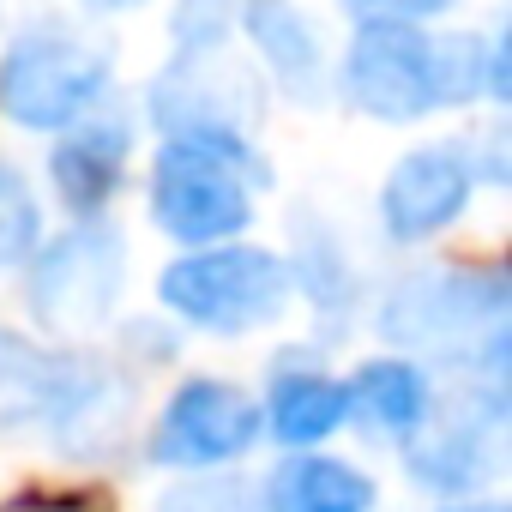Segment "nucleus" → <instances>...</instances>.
<instances>
[{
  "instance_id": "f257e3e1",
  "label": "nucleus",
  "mask_w": 512,
  "mask_h": 512,
  "mask_svg": "<svg viewBox=\"0 0 512 512\" xmlns=\"http://www.w3.org/2000/svg\"><path fill=\"white\" fill-rule=\"evenodd\" d=\"M476 91L506 97L500 43H440L410 19H362L344 55V97L374 121H416L440 103H470Z\"/></svg>"
},
{
  "instance_id": "f03ea898",
  "label": "nucleus",
  "mask_w": 512,
  "mask_h": 512,
  "mask_svg": "<svg viewBox=\"0 0 512 512\" xmlns=\"http://www.w3.org/2000/svg\"><path fill=\"white\" fill-rule=\"evenodd\" d=\"M380 338L404 350L476 356L488 380L506 368V278L488 266L410 272L380 302Z\"/></svg>"
},
{
  "instance_id": "7ed1b4c3",
  "label": "nucleus",
  "mask_w": 512,
  "mask_h": 512,
  "mask_svg": "<svg viewBox=\"0 0 512 512\" xmlns=\"http://www.w3.org/2000/svg\"><path fill=\"white\" fill-rule=\"evenodd\" d=\"M253 181H266V169L241 133H181L151 169V217L193 253L223 247L253 223Z\"/></svg>"
},
{
  "instance_id": "20e7f679",
  "label": "nucleus",
  "mask_w": 512,
  "mask_h": 512,
  "mask_svg": "<svg viewBox=\"0 0 512 512\" xmlns=\"http://www.w3.org/2000/svg\"><path fill=\"white\" fill-rule=\"evenodd\" d=\"M296 272L278 260L272 247H199L163 266L157 278V302L217 338H241L260 332L290 308Z\"/></svg>"
},
{
  "instance_id": "39448f33",
  "label": "nucleus",
  "mask_w": 512,
  "mask_h": 512,
  "mask_svg": "<svg viewBox=\"0 0 512 512\" xmlns=\"http://www.w3.org/2000/svg\"><path fill=\"white\" fill-rule=\"evenodd\" d=\"M109 91V43L73 31V25H31L13 37V49L0 55V115L61 133L79 127Z\"/></svg>"
},
{
  "instance_id": "423d86ee",
  "label": "nucleus",
  "mask_w": 512,
  "mask_h": 512,
  "mask_svg": "<svg viewBox=\"0 0 512 512\" xmlns=\"http://www.w3.org/2000/svg\"><path fill=\"white\" fill-rule=\"evenodd\" d=\"M121 284H127V247H121V235L103 229V223H79L61 241H49V247L31 253L25 302H31L37 326H49L61 338H79V332H97L115 314Z\"/></svg>"
},
{
  "instance_id": "0eeeda50",
  "label": "nucleus",
  "mask_w": 512,
  "mask_h": 512,
  "mask_svg": "<svg viewBox=\"0 0 512 512\" xmlns=\"http://www.w3.org/2000/svg\"><path fill=\"white\" fill-rule=\"evenodd\" d=\"M266 422L235 380H187L169 392L157 434H151V458L169 470H217L235 464L260 446Z\"/></svg>"
},
{
  "instance_id": "6e6552de",
  "label": "nucleus",
  "mask_w": 512,
  "mask_h": 512,
  "mask_svg": "<svg viewBox=\"0 0 512 512\" xmlns=\"http://www.w3.org/2000/svg\"><path fill=\"white\" fill-rule=\"evenodd\" d=\"M500 410H506L500 386H482V398L452 404L446 416H428V428L410 440V476L434 494L470 500V488L494 482L500 470V446H494Z\"/></svg>"
},
{
  "instance_id": "1a4fd4ad",
  "label": "nucleus",
  "mask_w": 512,
  "mask_h": 512,
  "mask_svg": "<svg viewBox=\"0 0 512 512\" xmlns=\"http://www.w3.org/2000/svg\"><path fill=\"white\" fill-rule=\"evenodd\" d=\"M470 187H476V163L464 151L422 145V151L392 163V175L380 187V223L392 241H428L464 217Z\"/></svg>"
},
{
  "instance_id": "9d476101",
  "label": "nucleus",
  "mask_w": 512,
  "mask_h": 512,
  "mask_svg": "<svg viewBox=\"0 0 512 512\" xmlns=\"http://www.w3.org/2000/svg\"><path fill=\"white\" fill-rule=\"evenodd\" d=\"M73 362L79 356H55L19 332H0V440H19L31 428L49 434L73 380Z\"/></svg>"
},
{
  "instance_id": "9b49d317",
  "label": "nucleus",
  "mask_w": 512,
  "mask_h": 512,
  "mask_svg": "<svg viewBox=\"0 0 512 512\" xmlns=\"http://www.w3.org/2000/svg\"><path fill=\"white\" fill-rule=\"evenodd\" d=\"M374 500H380L374 476L332 452H290L260 482L266 512H374Z\"/></svg>"
},
{
  "instance_id": "f8f14e48",
  "label": "nucleus",
  "mask_w": 512,
  "mask_h": 512,
  "mask_svg": "<svg viewBox=\"0 0 512 512\" xmlns=\"http://www.w3.org/2000/svg\"><path fill=\"white\" fill-rule=\"evenodd\" d=\"M350 392V416L368 428V434H386V440H416L434 416V398H428V374L404 356H380V362H362L356 380L344 386Z\"/></svg>"
},
{
  "instance_id": "ddd939ff",
  "label": "nucleus",
  "mask_w": 512,
  "mask_h": 512,
  "mask_svg": "<svg viewBox=\"0 0 512 512\" xmlns=\"http://www.w3.org/2000/svg\"><path fill=\"white\" fill-rule=\"evenodd\" d=\"M260 422L272 428L278 446L320 452V440H332L350 422V392H344V380H332L320 368H290V374L272 380V398H266Z\"/></svg>"
},
{
  "instance_id": "4468645a",
  "label": "nucleus",
  "mask_w": 512,
  "mask_h": 512,
  "mask_svg": "<svg viewBox=\"0 0 512 512\" xmlns=\"http://www.w3.org/2000/svg\"><path fill=\"white\" fill-rule=\"evenodd\" d=\"M127 151H133V133L121 115H85L73 127V139H61L55 151V187L73 211H97L115 187H121V169H127Z\"/></svg>"
},
{
  "instance_id": "2eb2a0df",
  "label": "nucleus",
  "mask_w": 512,
  "mask_h": 512,
  "mask_svg": "<svg viewBox=\"0 0 512 512\" xmlns=\"http://www.w3.org/2000/svg\"><path fill=\"white\" fill-rule=\"evenodd\" d=\"M241 25L272 61V79L290 91V97H314V79H320V37L314 25L302 19L296 0H247L241 7Z\"/></svg>"
},
{
  "instance_id": "dca6fc26",
  "label": "nucleus",
  "mask_w": 512,
  "mask_h": 512,
  "mask_svg": "<svg viewBox=\"0 0 512 512\" xmlns=\"http://www.w3.org/2000/svg\"><path fill=\"white\" fill-rule=\"evenodd\" d=\"M37 235H43V217H37L31 181L13 163H0V266H31Z\"/></svg>"
},
{
  "instance_id": "f3484780",
  "label": "nucleus",
  "mask_w": 512,
  "mask_h": 512,
  "mask_svg": "<svg viewBox=\"0 0 512 512\" xmlns=\"http://www.w3.org/2000/svg\"><path fill=\"white\" fill-rule=\"evenodd\" d=\"M157 512H266L260 506V482L241 476H199V482H175Z\"/></svg>"
},
{
  "instance_id": "a211bd4d",
  "label": "nucleus",
  "mask_w": 512,
  "mask_h": 512,
  "mask_svg": "<svg viewBox=\"0 0 512 512\" xmlns=\"http://www.w3.org/2000/svg\"><path fill=\"white\" fill-rule=\"evenodd\" d=\"M0 512H103V500H91V494H43V488H25V494H13Z\"/></svg>"
},
{
  "instance_id": "6ab92c4d",
  "label": "nucleus",
  "mask_w": 512,
  "mask_h": 512,
  "mask_svg": "<svg viewBox=\"0 0 512 512\" xmlns=\"http://www.w3.org/2000/svg\"><path fill=\"white\" fill-rule=\"evenodd\" d=\"M350 7H368L374 19H428V13H446L452 0H350Z\"/></svg>"
},
{
  "instance_id": "aec40b11",
  "label": "nucleus",
  "mask_w": 512,
  "mask_h": 512,
  "mask_svg": "<svg viewBox=\"0 0 512 512\" xmlns=\"http://www.w3.org/2000/svg\"><path fill=\"white\" fill-rule=\"evenodd\" d=\"M446 512H506V500H488V494H470V500H452Z\"/></svg>"
},
{
  "instance_id": "412c9836",
  "label": "nucleus",
  "mask_w": 512,
  "mask_h": 512,
  "mask_svg": "<svg viewBox=\"0 0 512 512\" xmlns=\"http://www.w3.org/2000/svg\"><path fill=\"white\" fill-rule=\"evenodd\" d=\"M85 7H97V13H127V7H139V0H85Z\"/></svg>"
}]
</instances>
